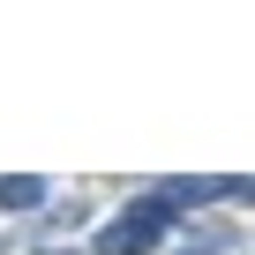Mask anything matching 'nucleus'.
I'll return each mask as SVG.
<instances>
[{"label": "nucleus", "instance_id": "1", "mask_svg": "<svg viewBox=\"0 0 255 255\" xmlns=\"http://www.w3.org/2000/svg\"><path fill=\"white\" fill-rule=\"evenodd\" d=\"M158 248V233H143V225H128V218H113L98 240H90V255H150Z\"/></svg>", "mask_w": 255, "mask_h": 255}, {"label": "nucleus", "instance_id": "2", "mask_svg": "<svg viewBox=\"0 0 255 255\" xmlns=\"http://www.w3.org/2000/svg\"><path fill=\"white\" fill-rule=\"evenodd\" d=\"M45 203V180L38 173H8V180H0V210H38Z\"/></svg>", "mask_w": 255, "mask_h": 255}, {"label": "nucleus", "instance_id": "3", "mask_svg": "<svg viewBox=\"0 0 255 255\" xmlns=\"http://www.w3.org/2000/svg\"><path fill=\"white\" fill-rule=\"evenodd\" d=\"M120 218H128V225H143V233H173V225H180V218H173V210H165L158 195H135V203L120 210Z\"/></svg>", "mask_w": 255, "mask_h": 255}, {"label": "nucleus", "instance_id": "4", "mask_svg": "<svg viewBox=\"0 0 255 255\" xmlns=\"http://www.w3.org/2000/svg\"><path fill=\"white\" fill-rule=\"evenodd\" d=\"M38 255H68V248H38Z\"/></svg>", "mask_w": 255, "mask_h": 255}, {"label": "nucleus", "instance_id": "5", "mask_svg": "<svg viewBox=\"0 0 255 255\" xmlns=\"http://www.w3.org/2000/svg\"><path fill=\"white\" fill-rule=\"evenodd\" d=\"M248 195H255V188H248Z\"/></svg>", "mask_w": 255, "mask_h": 255}]
</instances>
